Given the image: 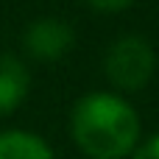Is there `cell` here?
<instances>
[{
	"label": "cell",
	"mask_w": 159,
	"mask_h": 159,
	"mask_svg": "<svg viewBox=\"0 0 159 159\" xmlns=\"http://www.w3.org/2000/svg\"><path fill=\"white\" fill-rule=\"evenodd\" d=\"M73 140L92 159H123L140 143V117L112 92L84 95L73 109Z\"/></svg>",
	"instance_id": "cell-1"
},
{
	"label": "cell",
	"mask_w": 159,
	"mask_h": 159,
	"mask_svg": "<svg viewBox=\"0 0 159 159\" xmlns=\"http://www.w3.org/2000/svg\"><path fill=\"white\" fill-rule=\"evenodd\" d=\"M103 67H106L109 81L117 89L137 92V89H143L151 81V75L157 70V53L148 45V39H143V36H123V39H117L109 48Z\"/></svg>",
	"instance_id": "cell-2"
},
{
	"label": "cell",
	"mask_w": 159,
	"mask_h": 159,
	"mask_svg": "<svg viewBox=\"0 0 159 159\" xmlns=\"http://www.w3.org/2000/svg\"><path fill=\"white\" fill-rule=\"evenodd\" d=\"M22 42H25V50L34 59H39V61H56V59H61L73 48L75 34H73V28L64 20L42 17V20H36V22L28 25Z\"/></svg>",
	"instance_id": "cell-3"
},
{
	"label": "cell",
	"mask_w": 159,
	"mask_h": 159,
	"mask_svg": "<svg viewBox=\"0 0 159 159\" xmlns=\"http://www.w3.org/2000/svg\"><path fill=\"white\" fill-rule=\"evenodd\" d=\"M28 87H31V75H28L25 64L17 56L3 53L0 56V117L14 112L25 101Z\"/></svg>",
	"instance_id": "cell-4"
},
{
	"label": "cell",
	"mask_w": 159,
	"mask_h": 159,
	"mask_svg": "<svg viewBox=\"0 0 159 159\" xmlns=\"http://www.w3.org/2000/svg\"><path fill=\"white\" fill-rule=\"evenodd\" d=\"M0 159H53V151L39 134L0 131Z\"/></svg>",
	"instance_id": "cell-5"
},
{
	"label": "cell",
	"mask_w": 159,
	"mask_h": 159,
	"mask_svg": "<svg viewBox=\"0 0 159 159\" xmlns=\"http://www.w3.org/2000/svg\"><path fill=\"white\" fill-rule=\"evenodd\" d=\"M131 154H134L131 159H159V134L148 137V140H145L140 148H134Z\"/></svg>",
	"instance_id": "cell-6"
},
{
	"label": "cell",
	"mask_w": 159,
	"mask_h": 159,
	"mask_svg": "<svg viewBox=\"0 0 159 159\" xmlns=\"http://www.w3.org/2000/svg\"><path fill=\"white\" fill-rule=\"evenodd\" d=\"M92 8H98V11H123V8H129L134 0H87Z\"/></svg>",
	"instance_id": "cell-7"
}]
</instances>
